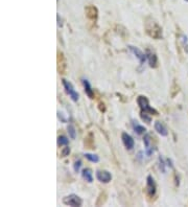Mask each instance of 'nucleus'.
I'll return each instance as SVG.
<instances>
[{"label": "nucleus", "instance_id": "obj_10", "mask_svg": "<svg viewBox=\"0 0 188 207\" xmlns=\"http://www.w3.org/2000/svg\"><path fill=\"white\" fill-rule=\"evenodd\" d=\"M121 140H122L123 145L128 150H132L134 147H135V141H134L133 137H132L130 134L126 133V132H123V133L121 134Z\"/></svg>", "mask_w": 188, "mask_h": 207}, {"label": "nucleus", "instance_id": "obj_3", "mask_svg": "<svg viewBox=\"0 0 188 207\" xmlns=\"http://www.w3.org/2000/svg\"><path fill=\"white\" fill-rule=\"evenodd\" d=\"M62 84H63V86H64L65 91L67 92L68 95L70 96V98H71L73 102H77V100H79V93L74 90L73 85L70 83L69 81H67V80H65V79L62 80Z\"/></svg>", "mask_w": 188, "mask_h": 207}, {"label": "nucleus", "instance_id": "obj_12", "mask_svg": "<svg viewBox=\"0 0 188 207\" xmlns=\"http://www.w3.org/2000/svg\"><path fill=\"white\" fill-rule=\"evenodd\" d=\"M154 127H155V130L157 131V133H158L159 135H161V136H167L168 135L167 129H166V127L164 126L161 121H156L154 124Z\"/></svg>", "mask_w": 188, "mask_h": 207}, {"label": "nucleus", "instance_id": "obj_14", "mask_svg": "<svg viewBox=\"0 0 188 207\" xmlns=\"http://www.w3.org/2000/svg\"><path fill=\"white\" fill-rule=\"evenodd\" d=\"M84 143H85V147L88 148V149H94V134L92 132H89L87 134Z\"/></svg>", "mask_w": 188, "mask_h": 207}, {"label": "nucleus", "instance_id": "obj_6", "mask_svg": "<svg viewBox=\"0 0 188 207\" xmlns=\"http://www.w3.org/2000/svg\"><path fill=\"white\" fill-rule=\"evenodd\" d=\"M145 192L146 195L149 198L154 197L156 195L157 192V186H156V182H155L154 178L152 176H147L146 177V186H145Z\"/></svg>", "mask_w": 188, "mask_h": 207}, {"label": "nucleus", "instance_id": "obj_19", "mask_svg": "<svg viewBox=\"0 0 188 207\" xmlns=\"http://www.w3.org/2000/svg\"><path fill=\"white\" fill-rule=\"evenodd\" d=\"M68 142H69V140H68V138L66 137L64 135H61L58 137V145L59 147H62V145H67Z\"/></svg>", "mask_w": 188, "mask_h": 207}, {"label": "nucleus", "instance_id": "obj_21", "mask_svg": "<svg viewBox=\"0 0 188 207\" xmlns=\"http://www.w3.org/2000/svg\"><path fill=\"white\" fill-rule=\"evenodd\" d=\"M140 116L142 118V120H144V122H146V124H150V121H152V117H150L149 113L140 112Z\"/></svg>", "mask_w": 188, "mask_h": 207}, {"label": "nucleus", "instance_id": "obj_2", "mask_svg": "<svg viewBox=\"0 0 188 207\" xmlns=\"http://www.w3.org/2000/svg\"><path fill=\"white\" fill-rule=\"evenodd\" d=\"M137 104L140 107V112H145V113H149L150 115H159L158 111L156 109H154L153 107L149 106V100L146 98V96L139 95L137 97Z\"/></svg>", "mask_w": 188, "mask_h": 207}, {"label": "nucleus", "instance_id": "obj_15", "mask_svg": "<svg viewBox=\"0 0 188 207\" xmlns=\"http://www.w3.org/2000/svg\"><path fill=\"white\" fill-rule=\"evenodd\" d=\"M143 141H144V144H145V152H146V155L147 156H150V155L153 154V152H154V148H153L152 143H150V140L149 139V135H145L144 138H143Z\"/></svg>", "mask_w": 188, "mask_h": 207}, {"label": "nucleus", "instance_id": "obj_1", "mask_svg": "<svg viewBox=\"0 0 188 207\" xmlns=\"http://www.w3.org/2000/svg\"><path fill=\"white\" fill-rule=\"evenodd\" d=\"M144 28L145 32L147 34V36L155 40H160L163 37V30L162 27L159 25V23L157 22L155 19L153 18H146L144 22Z\"/></svg>", "mask_w": 188, "mask_h": 207}, {"label": "nucleus", "instance_id": "obj_13", "mask_svg": "<svg viewBox=\"0 0 188 207\" xmlns=\"http://www.w3.org/2000/svg\"><path fill=\"white\" fill-rule=\"evenodd\" d=\"M83 86H84L85 92H86V94L88 95V97L91 98V100H93L94 98V91H93L92 87H91V85H90V83H89L88 80H86V79L83 80Z\"/></svg>", "mask_w": 188, "mask_h": 207}, {"label": "nucleus", "instance_id": "obj_22", "mask_svg": "<svg viewBox=\"0 0 188 207\" xmlns=\"http://www.w3.org/2000/svg\"><path fill=\"white\" fill-rule=\"evenodd\" d=\"M70 154V148L66 145L65 148H63V150L61 151V157H66V156H69Z\"/></svg>", "mask_w": 188, "mask_h": 207}, {"label": "nucleus", "instance_id": "obj_25", "mask_svg": "<svg viewBox=\"0 0 188 207\" xmlns=\"http://www.w3.org/2000/svg\"><path fill=\"white\" fill-rule=\"evenodd\" d=\"M185 1H187V2H188V0H185Z\"/></svg>", "mask_w": 188, "mask_h": 207}, {"label": "nucleus", "instance_id": "obj_18", "mask_svg": "<svg viewBox=\"0 0 188 207\" xmlns=\"http://www.w3.org/2000/svg\"><path fill=\"white\" fill-rule=\"evenodd\" d=\"M85 157L91 162H94V163H97L99 161V158H98L97 155H94V154H90V153H86L85 154Z\"/></svg>", "mask_w": 188, "mask_h": 207}, {"label": "nucleus", "instance_id": "obj_8", "mask_svg": "<svg viewBox=\"0 0 188 207\" xmlns=\"http://www.w3.org/2000/svg\"><path fill=\"white\" fill-rule=\"evenodd\" d=\"M66 69H67V63H66V59L64 56V53L62 51H58V71L60 74L65 73Z\"/></svg>", "mask_w": 188, "mask_h": 207}, {"label": "nucleus", "instance_id": "obj_9", "mask_svg": "<svg viewBox=\"0 0 188 207\" xmlns=\"http://www.w3.org/2000/svg\"><path fill=\"white\" fill-rule=\"evenodd\" d=\"M85 12H86V17L89 19L92 22H96L98 18V11L97 8H95L94 5H89L85 8Z\"/></svg>", "mask_w": 188, "mask_h": 207}, {"label": "nucleus", "instance_id": "obj_17", "mask_svg": "<svg viewBox=\"0 0 188 207\" xmlns=\"http://www.w3.org/2000/svg\"><path fill=\"white\" fill-rule=\"evenodd\" d=\"M133 129H134V131H135L137 134H139V135L144 134L145 131H146V129H145L144 127L141 126L139 124H137V121H135V120L133 121Z\"/></svg>", "mask_w": 188, "mask_h": 207}, {"label": "nucleus", "instance_id": "obj_23", "mask_svg": "<svg viewBox=\"0 0 188 207\" xmlns=\"http://www.w3.org/2000/svg\"><path fill=\"white\" fill-rule=\"evenodd\" d=\"M81 166H82V161H81V160H79V159L75 160V161H74V164H73V168H74V171H76V173L79 171Z\"/></svg>", "mask_w": 188, "mask_h": 207}, {"label": "nucleus", "instance_id": "obj_5", "mask_svg": "<svg viewBox=\"0 0 188 207\" xmlns=\"http://www.w3.org/2000/svg\"><path fill=\"white\" fill-rule=\"evenodd\" d=\"M145 55H146V59H147V61H149V67H152V68L158 67V56H157V53L154 49L147 47L146 51H145Z\"/></svg>", "mask_w": 188, "mask_h": 207}, {"label": "nucleus", "instance_id": "obj_11", "mask_svg": "<svg viewBox=\"0 0 188 207\" xmlns=\"http://www.w3.org/2000/svg\"><path fill=\"white\" fill-rule=\"evenodd\" d=\"M96 178L98 179V181H100L102 183H109L112 179V175L110 171H105V169H102V171L100 169V171H97V173H96Z\"/></svg>", "mask_w": 188, "mask_h": 207}, {"label": "nucleus", "instance_id": "obj_20", "mask_svg": "<svg viewBox=\"0 0 188 207\" xmlns=\"http://www.w3.org/2000/svg\"><path fill=\"white\" fill-rule=\"evenodd\" d=\"M68 133H69V136L71 139H75V137H76V131H75V128L72 124H69L68 126Z\"/></svg>", "mask_w": 188, "mask_h": 207}, {"label": "nucleus", "instance_id": "obj_7", "mask_svg": "<svg viewBox=\"0 0 188 207\" xmlns=\"http://www.w3.org/2000/svg\"><path fill=\"white\" fill-rule=\"evenodd\" d=\"M129 49L131 50V53H133L134 56H136V58L139 60V63H140V65H143L144 64V62L145 61L147 60L146 59V55H145L144 53H143L142 50H140L138 47H135V46H133V45H130L129 46Z\"/></svg>", "mask_w": 188, "mask_h": 207}, {"label": "nucleus", "instance_id": "obj_24", "mask_svg": "<svg viewBox=\"0 0 188 207\" xmlns=\"http://www.w3.org/2000/svg\"><path fill=\"white\" fill-rule=\"evenodd\" d=\"M99 110H100V112H105V111H106L105 104H103L102 102H100V103H99Z\"/></svg>", "mask_w": 188, "mask_h": 207}, {"label": "nucleus", "instance_id": "obj_4", "mask_svg": "<svg viewBox=\"0 0 188 207\" xmlns=\"http://www.w3.org/2000/svg\"><path fill=\"white\" fill-rule=\"evenodd\" d=\"M63 203L68 206H82L83 200L77 196V195L71 194L69 196H66L63 198Z\"/></svg>", "mask_w": 188, "mask_h": 207}, {"label": "nucleus", "instance_id": "obj_16", "mask_svg": "<svg viewBox=\"0 0 188 207\" xmlns=\"http://www.w3.org/2000/svg\"><path fill=\"white\" fill-rule=\"evenodd\" d=\"M82 176L87 182L91 183L93 182V175H92V171L90 168H84L82 171Z\"/></svg>", "mask_w": 188, "mask_h": 207}]
</instances>
